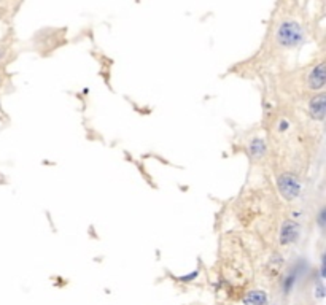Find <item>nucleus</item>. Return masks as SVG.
Segmentation results:
<instances>
[{"label":"nucleus","mask_w":326,"mask_h":305,"mask_svg":"<svg viewBox=\"0 0 326 305\" xmlns=\"http://www.w3.org/2000/svg\"><path fill=\"white\" fill-rule=\"evenodd\" d=\"M277 43L282 48L291 50V48L299 46L306 38L304 27L296 21H283L275 32Z\"/></svg>","instance_id":"1"},{"label":"nucleus","mask_w":326,"mask_h":305,"mask_svg":"<svg viewBox=\"0 0 326 305\" xmlns=\"http://www.w3.org/2000/svg\"><path fill=\"white\" fill-rule=\"evenodd\" d=\"M277 189H279V194L283 197V200L293 202L294 199H298L301 191H303V183L299 181L298 175L285 172L277 177Z\"/></svg>","instance_id":"2"},{"label":"nucleus","mask_w":326,"mask_h":305,"mask_svg":"<svg viewBox=\"0 0 326 305\" xmlns=\"http://www.w3.org/2000/svg\"><path fill=\"white\" fill-rule=\"evenodd\" d=\"M299 235H301L299 223H296L294 219L283 221V224L280 227V235H279L280 245H283V247H287V245H293V243L298 242Z\"/></svg>","instance_id":"3"},{"label":"nucleus","mask_w":326,"mask_h":305,"mask_svg":"<svg viewBox=\"0 0 326 305\" xmlns=\"http://www.w3.org/2000/svg\"><path fill=\"white\" fill-rule=\"evenodd\" d=\"M326 83V70L325 62H318L315 67L310 70L309 76H307V88L310 91H322Z\"/></svg>","instance_id":"4"},{"label":"nucleus","mask_w":326,"mask_h":305,"mask_svg":"<svg viewBox=\"0 0 326 305\" xmlns=\"http://www.w3.org/2000/svg\"><path fill=\"white\" fill-rule=\"evenodd\" d=\"M309 115L315 121H323L326 115V95L318 92L309 100Z\"/></svg>","instance_id":"5"},{"label":"nucleus","mask_w":326,"mask_h":305,"mask_svg":"<svg viewBox=\"0 0 326 305\" xmlns=\"http://www.w3.org/2000/svg\"><path fill=\"white\" fill-rule=\"evenodd\" d=\"M266 153H268V143H266V140L261 139V137H255V139L250 142V146H249L250 158L259 161L266 156Z\"/></svg>","instance_id":"6"},{"label":"nucleus","mask_w":326,"mask_h":305,"mask_svg":"<svg viewBox=\"0 0 326 305\" xmlns=\"http://www.w3.org/2000/svg\"><path fill=\"white\" fill-rule=\"evenodd\" d=\"M268 304V294L264 291H249L244 296V305H266Z\"/></svg>","instance_id":"7"},{"label":"nucleus","mask_w":326,"mask_h":305,"mask_svg":"<svg viewBox=\"0 0 326 305\" xmlns=\"http://www.w3.org/2000/svg\"><path fill=\"white\" fill-rule=\"evenodd\" d=\"M282 267H283V259L280 258L279 254H275L268 262V269H266V270H268V273L270 275V277H279Z\"/></svg>","instance_id":"8"},{"label":"nucleus","mask_w":326,"mask_h":305,"mask_svg":"<svg viewBox=\"0 0 326 305\" xmlns=\"http://www.w3.org/2000/svg\"><path fill=\"white\" fill-rule=\"evenodd\" d=\"M296 277H298V275H296V270L288 273V277L285 278V282H283V292H285V294H288V292L291 291V288L296 283Z\"/></svg>","instance_id":"9"},{"label":"nucleus","mask_w":326,"mask_h":305,"mask_svg":"<svg viewBox=\"0 0 326 305\" xmlns=\"http://www.w3.org/2000/svg\"><path fill=\"white\" fill-rule=\"evenodd\" d=\"M317 224L320 227V231H325L326 227V207H322L317 213Z\"/></svg>","instance_id":"10"},{"label":"nucleus","mask_w":326,"mask_h":305,"mask_svg":"<svg viewBox=\"0 0 326 305\" xmlns=\"http://www.w3.org/2000/svg\"><path fill=\"white\" fill-rule=\"evenodd\" d=\"M288 129H289V121L285 118H282L280 121L277 123V130H279L280 134H283V132H288Z\"/></svg>","instance_id":"11"},{"label":"nucleus","mask_w":326,"mask_h":305,"mask_svg":"<svg viewBox=\"0 0 326 305\" xmlns=\"http://www.w3.org/2000/svg\"><path fill=\"white\" fill-rule=\"evenodd\" d=\"M303 212H299V210H293L291 213H289V216H291L293 219H299V218H303Z\"/></svg>","instance_id":"12"},{"label":"nucleus","mask_w":326,"mask_h":305,"mask_svg":"<svg viewBox=\"0 0 326 305\" xmlns=\"http://www.w3.org/2000/svg\"><path fill=\"white\" fill-rule=\"evenodd\" d=\"M317 296H318V297H323V296H325V288H323V285H322V283H318V285H317Z\"/></svg>","instance_id":"13"},{"label":"nucleus","mask_w":326,"mask_h":305,"mask_svg":"<svg viewBox=\"0 0 326 305\" xmlns=\"http://www.w3.org/2000/svg\"><path fill=\"white\" fill-rule=\"evenodd\" d=\"M197 277V272H192L191 275H188V277H182L180 280H182V282H191L192 278H196Z\"/></svg>","instance_id":"14"},{"label":"nucleus","mask_w":326,"mask_h":305,"mask_svg":"<svg viewBox=\"0 0 326 305\" xmlns=\"http://www.w3.org/2000/svg\"><path fill=\"white\" fill-rule=\"evenodd\" d=\"M3 56H5V50H3L2 46H0V61H2V59H3Z\"/></svg>","instance_id":"15"}]
</instances>
